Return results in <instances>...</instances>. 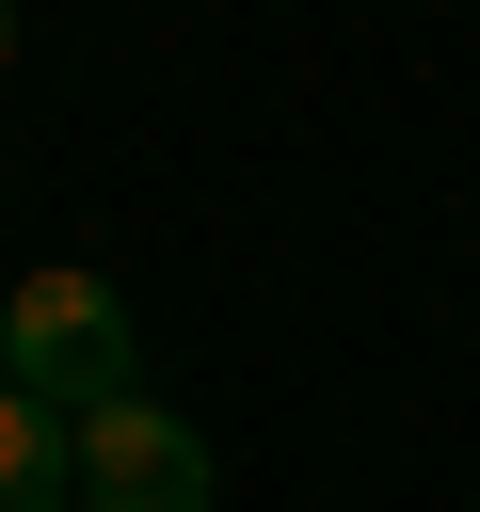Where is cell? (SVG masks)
<instances>
[{
  "label": "cell",
  "instance_id": "cell-2",
  "mask_svg": "<svg viewBox=\"0 0 480 512\" xmlns=\"http://www.w3.org/2000/svg\"><path fill=\"white\" fill-rule=\"evenodd\" d=\"M80 496H96V512H208V496H224V464H208V432H192L176 400H144V384H128V400H96V416H80Z\"/></svg>",
  "mask_w": 480,
  "mask_h": 512
},
{
  "label": "cell",
  "instance_id": "cell-1",
  "mask_svg": "<svg viewBox=\"0 0 480 512\" xmlns=\"http://www.w3.org/2000/svg\"><path fill=\"white\" fill-rule=\"evenodd\" d=\"M0 368H16V384H48L64 416H96V400H128V384H144L128 304H112L96 272H16V304H0Z\"/></svg>",
  "mask_w": 480,
  "mask_h": 512
},
{
  "label": "cell",
  "instance_id": "cell-4",
  "mask_svg": "<svg viewBox=\"0 0 480 512\" xmlns=\"http://www.w3.org/2000/svg\"><path fill=\"white\" fill-rule=\"evenodd\" d=\"M0 48H16V0H0Z\"/></svg>",
  "mask_w": 480,
  "mask_h": 512
},
{
  "label": "cell",
  "instance_id": "cell-3",
  "mask_svg": "<svg viewBox=\"0 0 480 512\" xmlns=\"http://www.w3.org/2000/svg\"><path fill=\"white\" fill-rule=\"evenodd\" d=\"M64 480H80V416L0 368V512H64Z\"/></svg>",
  "mask_w": 480,
  "mask_h": 512
}]
</instances>
